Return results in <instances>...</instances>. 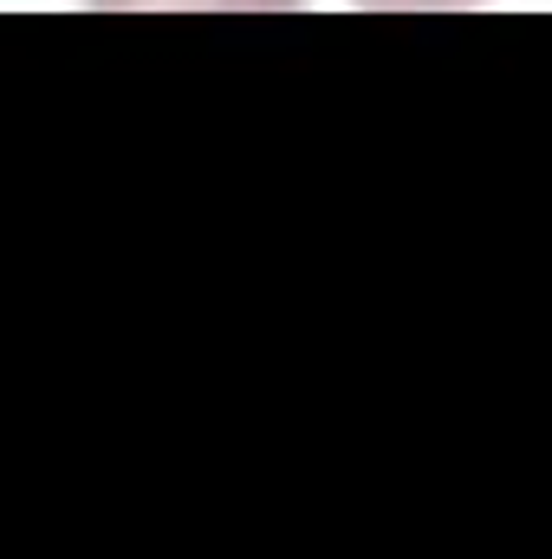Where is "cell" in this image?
<instances>
[{"label": "cell", "instance_id": "6da1fadb", "mask_svg": "<svg viewBox=\"0 0 552 559\" xmlns=\"http://www.w3.org/2000/svg\"><path fill=\"white\" fill-rule=\"evenodd\" d=\"M371 13H461V7H488V0H358Z\"/></svg>", "mask_w": 552, "mask_h": 559}]
</instances>
